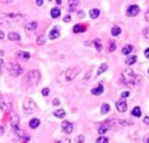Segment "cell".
I'll return each mask as SVG.
<instances>
[{"instance_id":"cell-1","label":"cell","mask_w":149,"mask_h":143,"mask_svg":"<svg viewBox=\"0 0 149 143\" xmlns=\"http://www.w3.org/2000/svg\"><path fill=\"white\" fill-rule=\"evenodd\" d=\"M25 20V15L22 13H1L0 15V24L4 26L15 25Z\"/></svg>"},{"instance_id":"cell-2","label":"cell","mask_w":149,"mask_h":143,"mask_svg":"<svg viewBox=\"0 0 149 143\" xmlns=\"http://www.w3.org/2000/svg\"><path fill=\"white\" fill-rule=\"evenodd\" d=\"M41 80V74L38 70H30L22 79V86L25 88H31V87L37 86L38 81Z\"/></svg>"},{"instance_id":"cell-3","label":"cell","mask_w":149,"mask_h":143,"mask_svg":"<svg viewBox=\"0 0 149 143\" xmlns=\"http://www.w3.org/2000/svg\"><path fill=\"white\" fill-rule=\"evenodd\" d=\"M122 79H123L124 83L128 84V86H137V84H140L143 80L141 76L136 75V74L132 70H130V68L123 70V72H122Z\"/></svg>"},{"instance_id":"cell-4","label":"cell","mask_w":149,"mask_h":143,"mask_svg":"<svg viewBox=\"0 0 149 143\" xmlns=\"http://www.w3.org/2000/svg\"><path fill=\"white\" fill-rule=\"evenodd\" d=\"M22 109L25 113H34L37 109V105L36 102H34L33 99H30V97H26V99H24L22 101Z\"/></svg>"},{"instance_id":"cell-5","label":"cell","mask_w":149,"mask_h":143,"mask_svg":"<svg viewBox=\"0 0 149 143\" xmlns=\"http://www.w3.org/2000/svg\"><path fill=\"white\" fill-rule=\"evenodd\" d=\"M8 74L10 76H13V78H17V76H20L22 74V67L20 64H17V63H9L8 64Z\"/></svg>"},{"instance_id":"cell-6","label":"cell","mask_w":149,"mask_h":143,"mask_svg":"<svg viewBox=\"0 0 149 143\" xmlns=\"http://www.w3.org/2000/svg\"><path fill=\"white\" fill-rule=\"evenodd\" d=\"M79 72H80V71L77 70V68H68V70L64 72L65 81H72V80H74V78L79 75Z\"/></svg>"},{"instance_id":"cell-7","label":"cell","mask_w":149,"mask_h":143,"mask_svg":"<svg viewBox=\"0 0 149 143\" xmlns=\"http://www.w3.org/2000/svg\"><path fill=\"white\" fill-rule=\"evenodd\" d=\"M9 122H10V126H12V129L20 128V116H18L16 112H10Z\"/></svg>"},{"instance_id":"cell-8","label":"cell","mask_w":149,"mask_h":143,"mask_svg":"<svg viewBox=\"0 0 149 143\" xmlns=\"http://www.w3.org/2000/svg\"><path fill=\"white\" fill-rule=\"evenodd\" d=\"M13 131H15L16 137H17V138H20L22 142H29V141H30V137H29L28 134L22 130V129L17 128V129H13Z\"/></svg>"},{"instance_id":"cell-9","label":"cell","mask_w":149,"mask_h":143,"mask_svg":"<svg viewBox=\"0 0 149 143\" xmlns=\"http://www.w3.org/2000/svg\"><path fill=\"white\" fill-rule=\"evenodd\" d=\"M139 13H140V7L136 4H132L127 8V16H128V17H135V16H137Z\"/></svg>"},{"instance_id":"cell-10","label":"cell","mask_w":149,"mask_h":143,"mask_svg":"<svg viewBox=\"0 0 149 143\" xmlns=\"http://www.w3.org/2000/svg\"><path fill=\"white\" fill-rule=\"evenodd\" d=\"M0 109H1V112L4 113H10L12 112V104H10V101H8V100H1L0 101Z\"/></svg>"},{"instance_id":"cell-11","label":"cell","mask_w":149,"mask_h":143,"mask_svg":"<svg viewBox=\"0 0 149 143\" xmlns=\"http://www.w3.org/2000/svg\"><path fill=\"white\" fill-rule=\"evenodd\" d=\"M115 108H116V110H118V112H120V113L126 112V110H127V102H126V100H124V99H119L118 101L115 102Z\"/></svg>"},{"instance_id":"cell-12","label":"cell","mask_w":149,"mask_h":143,"mask_svg":"<svg viewBox=\"0 0 149 143\" xmlns=\"http://www.w3.org/2000/svg\"><path fill=\"white\" fill-rule=\"evenodd\" d=\"M62 130H63V133H65V134H71L72 130H73L72 122H70V121H63L62 122Z\"/></svg>"},{"instance_id":"cell-13","label":"cell","mask_w":149,"mask_h":143,"mask_svg":"<svg viewBox=\"0 0 149 143\" xmlns=\"http://www.w3.org/2000/svg\"><path fill=\"white\" fill-rule=\"evenodd\" d=\"M60 37V29H59V26H54V28L50 30V33H49V38L50 39H56V38H59Z\"/></svg>"},{"instance_id":"cell-14","label":"cell","mask_w":149,"mask_h":143,"mask_svg":"<svg viewBox=\"0 0 149 143\" xmlns=\"http://www.w3.org/2000/svg\"><path fill=\"white\" fill-rule=\"evenodd\" d=\"M37 28H38V22L37 21H30V22H28L25 25L26 33H33V32H36Z\"/></svg>"},{"instance_id":"cell-15","label":"cell","mask_w":149,"mask_h":143,"mask_svg":"<svg viewBox=\"0 0 149 143\" xmlns=\"http://www.w3.org/2000/svg\"><path fill=\"white\" fill-rule=\"evenodd\" d=\"M80 0H68V11L70 12H77V5Z\"/></svg>"},{"instance_id":"cell-16","label":"cell","mask_w":149,"mask_h":143,"mask_svg":"<svg viewBox=\"0 0 149 143\" xmlns=\"http://www.w3.org/2000/svg\"><path fill=\"white\" fill-rule=\"evenodd\" d=\"M16 57L21 60H29L30 59V54L28 51H16Z\"/></svg>"},{"instance_id":"cell-17","label":"cell","mask_w":149,"mask_h":143,"mask_svg":"<svg viewBox=\"0 0 149 143\" xmlns=\"http://www.w3.org/2000/svg\"><path fill=\"white\" fill-rule=\"evenodd\" d=\"M86 28L88 26L85 24H76L73 26V33H84V32H86Z\"/></svg>"},{"instance_id":"cell-18","label":"cell","mask_w":149,"mask_h":143,"mask_svg":"<svg viewBox=\"0 0 149 143\" xmlns=\"http://www.w3.org/2000/svg\"><path fill=\"white\" fill-rule=\"evenodd\" d=\"M103 89H105V88H103L102 84H98V86H97V87H94V88H93L90 92H92L93 96H100V95H102V93H103Z\"/></svg>"},{"instance_id":"cell-19","label":"cell","mask_w":149,"mask_h":143,"mask_svg":"<svg viewBox=\"0 0 149 143\" xmlns=\"http://www.w3.org/2000/svg\"><path fill=\"white\" fill-rule=\"evenodd\" d=\"M60 8L59 7H54L51 11H50V16H51L52 18H58V17H60Z\"/></svg>"},{"instance_id":"cell-20","label":"cell","mask_w":149,"mask_h":143,"mask_svg":"<svg viewBox=\"0 0 149 143\" xmlns=\"http://www.w3.org/2000/svg\"><path fill=\"white\" fill-rule=\"evenodd\" d=\"M8 39H9V41H20L21 37H20V34L16 33V32H9V33H8Z\"/></svg>"},{"instance_id":"cell-21","label":"cell","mask_w":149,"mask_h":143,"mask_svg":"<svg viewBox=\"0 0 149 143\" xmlns=\"http://www.w3.org/2000/svg\"><path fill=\"white\" fill-rule=\"evenodd\" d=\"M39 125H41V121H39L38 118H33V120H30V122H29V128L30 129H37Z\"/></svg>"},{"instance_id":"cell-22","label":"cell","mask_w":149,"mask_h":143,"mask_svg":"<svg viewBox=\"0 0 149 143\" xmlns=\"http://www.w3.org/2000/svg\"><path fill=\"white\" fill-rule=\"evenodd\" d=\"M100 15H101V12H100V9H98V8H93V9L89 11V16L92 18H98V17H100Z\"/></svg>"},{"instance_id":"cell-23","label":"cell","mask_w":149,"mask_h":143,"mask_svg":"<svg viewBox=\"0 0 149 143\" xmlns=\"http://www.w3.org/2000/svg\"><path fill=\"white\" fill-rule=\"evenodd\" d=\"M132 51H134V46H132V45H126V46L122 49V53H123L124 55H130Z\"/></svg>"},{"instance_id":"cell-24","label":"cell","mask_w":149,"mask_h":143,"mask_svg":"<svg viewBox=\"0 0 149 143\" xmlns=\"http://www.w3.org/2000/svg\"><path fill=\"white\" fill-rule=\"evenodd\" d=\"M136 62H137V57H136V55H131V57H128L126 59V64L127 66H132V64H135Z\"/></svg>"},{"instance_id":"cell-25","label":"cell","mask_w":149,"mask_h":143,"mask_svg":"<svg viewBox=\"0 0 149 143\" xmlns=\"http://www.w3.org/2000/svg\"><path fill=\"white\" fill-rule=\"evenodd\" d=\"M107 131H109V128L106 126L105 122H102L100 126H98V133H100V134H102V135H103V134L107 133Z\"/></svg>"},{"instance_id":"cell-26","label":"cell","mask_w":149,"mask_h":143,"mask_svg":"<svg viewBox=\"0 0 149 143\" xmlns=\"http://www.w3.org/2000/svg\"><path fill=\"white\" fill-rule=\"evenodd\" d=\"M120 33H122V29L119 28V26H113V29H111V36H113V37H118Z\"/></svg>"},{"instance_id":"cell-27","label":"cell","mask_w":149,"mask_h":143,"mask_svg":"<svg viewBox=\"0 0 149 143\" xmlns=\"http://www.w3.org/2000/svg\"><path fill=\"white\" fill-rule=\"evenodd\" d=\"M54 116L56 118H64V116H65V112L63 109H56L54 112Z\"/></svg>"},{"instance_id":"cell-28","label":"cell","mask_w":149,"mask_h":143,"mask_svg":"<svg viewBox=\"0 0 149 143\" xmlns=\"http://www.w3.org/2000/svg\"><path fill=\"white\" fill-rule=\"evenodd\" d=\"M131 113L134 117H140V116H141V109H140V107H135Z\"/></svg>"},{"instance_id":"cell-29","label":"cell","mask_w":149,"mask_h":143,"mask_svg":"<svg viewBox=\"0 0 149 143\" xmlns=\"http://www.w3.org/2000/svg\"><path fill=\"white\" fill-rule=\"evenodd\" d=\"M106 70H107V64H106V63H102V64L98 67V70H97V75H101V74H103Z\"/></svg>"},{"instance_id":"cell-30","label":"cell","mask_w":149,"mask_h":143,"mask_svg":"<svg viewBox=\"0 0 149 143\" xmlns=\"http://www.w3.org/2000/svg\"><path fill=\"white\" fill-rule=\"evenodd\" d=\"M93 43H94L95 49H97L98 51H101V50L103 49V47H102V42H101L100 39H94V41H93Z\"/></svg>"},{"instance_id":"cell-31","label":"cell","mask_w":149,"mask_h":143,"mask_svg":"<svg viewBox=\"0 0 149 143\" xmlns=\"http://www.w3.org/2000/svg\"><path fill=\"white\" fill-rule=\"evenodd\" d=\"M109 112H110V105L103 104L102 108H101V113H102V114H106V113H109Z\"/></svg>"},{"instance_id":"cell-32","label":"cell","mask_w":149,"mask_h":143,"mask_svg":"<svg viewBox=\"0 0 149 143\" xmlns=\"http://www.w3.org/2000/svg\"><path fill=\"white\" fill-rule=\"evenodd\" d=\"M37 43L38 45H45L46 43V38H45L43 36H39L38 38H37Z\"/></svg>"},{"instance_id":"cell-33","label":"cell","mask_w":149,"mask_h":143,"mask_svg":"<svg viewBox=\"0 0 149 143\" xmlns=\"http://www.w3.org/2000/svg\"><path fill=\"white\" fill-rule=\"evenodd\" d=\"M95 143H109V139L106 137H100V138L95 141Z\"/></svg>"},{"instance_id":"cell-34","label":"cell","mask_w":149,"mask_h":143,"mask_svg":"<svg viewBox=\"0 0 149 143\" xmlns=\"http://www.w3.org/2000/svg\"><path fill=\"white\" fill-rule=\"evenodd\" d=\"M115 49H116V45H115V42H114V41H111V42H110V46H109V50H110V51L113 53V51H115Z\"/></svg>"},{"instance_id":"cell-35","label":"cell","mask_w":149,"mask_h":143,"mask_svg":"<svg viewBox=\"0 0 149 143\" xmlns=\"http://www.w3.org/2000/svg\"><path fill=\"white\" fill-rule=\"evenodd\" d=\"M143 34H144L145 38L149 39V26H147V28H144V30H143Z\"/></svg>"},{"instance_id":"cell-36","label":"cell","mask_w":149,"mask_h":143,"mask_svg":"<svg viewBox=\"0 0 149 143\" xmlns=\"http://www.w3.org/2000/svg\"><path fill=\"white\" fill-rule=\"evenodd\" d=\"M49 93H50V89L49 88H43V89H42V95H43V96H49Z\"/></svg>"},{"instance_id":"cell-37","label":"cell","mask_w":149,"mask_h":143,"mask_svg":"<svg viewBox=\"0 0 149 143\" xmlns=\"http://www.w3.org/2000/svg\"><path fill=\"white\" fill-rule=\"evenodd\" d=\"M71 20H72V17H71L70 15H67V16H65L64 18H63V21H64V22H70Z\"/></svg>"},{"instance_id":"cell-38","label":"cell","mask_w":149,"mask_h":143,"mask_svg":"<svg viewBox=\"0 0 149 143\" xmlns=\"http://www.w3.org/2000/svg\"><path fill=\"white\" fill-rule=\"evenodd\" d=\"M130 96V92L126 91V92H122V99H126V97Z\"/></svg>"},{"instance_id":"cell-39","label":"cell","mask_w":149,"mask_h":143,"mask_svg":"<svg viewBox=\"0 0 149 143\" xmlns=\"http://www.w3.org/2000/svg\"><path fill=\"white\" fill-rule=\"evenodd\" d=\"M43 1L45 0H36V4L38 5V7H42V5H43Z\"/></svg>"},{"instance_id":"cell-40","label":"cell","mask_w":149,"mask_h":143,"mask_svg":"<svg viewBox=\"0 0 149 143\" xmlns=\"http://www.w3.org/2000/svg\"><path fill=\"white\" fill-rule=\"evenodd\" d=\"M56 143H71V141H70V139H60V141H58Z\"/></svg>"},{"instance_id":"cell-41","label":"cell","mask_w":149,"mask_h":143,"mask_svg":"<svg viewBox=\"0 0 149 143\" xmlns=\"http://www.w3.org/2000/svg\"><path fill=\"white\" fill-rule=\"evenodd\" d=\"M144 55H145V58H147V59H149V47H148V49H145Z\"/></svg>"},{"instance_id":"cell-42","label":"cell","mask_w":149,"mask_h":143,"mask_svg":"<svg viewBox=\"0 0 149 143\" xmlns=\"http://www.w3.org/2000/svg\"><path fill=\"white\" fill-rule=\"evenodd\" d=\"M59 104H60V101H59V100H58V99H55L54 101H52V105H55V107H58V105H59Z\"/></svg>"},{"instance_id":"cell-43","label":"cell","mask_w":149,"mask_h":143,"mask_svg":"<svg viewBox=\"0 0 149 143\" xmlns=\"http://www.w3.org/2000/svg\"><path fill=\"white\" fill-rule=\"evenodd\" d=\"M145 21H147V22H149V9L147 11V12H145Z\"/></svg>"},{"instance_id":"cell-44","label":"cell","mask_w":149,"mask_h":143,"mask_svg":"<svg viewBox=\"0 0 149 143\" xmlns=\"http://www.w3.org/2000/svg\"><path fill=\"white\" fill-rule=\"evenodd\" d=\"M77 15L80 16V18L84 17V12H82V11H77Z\"/></svg>"},{"instance_id":"cell-45","label":"cell","mask_w":149,"mask_h":143,"mask_svg":"<svg viewBox=\"0 0 149 143\" xmlns=\"http://www.w3.org/2000/svg\"><path fill=\"white\" fill-rule=\"evenodd\" d=\"M76 141H77V142H79V143H81L82 141H84V137H82V135H80V137H79V138H77V139H76Z\"/></svg>"},{"instance_id":"cell-46","label":"cell","mask_w":149,"mask_h":143,"mask_svg":"<svg viewBox=\"0 0 149 143\" xmlns=\"http://www.w3.org/2000/svg\"><path fill=\"white\" fill-rule=\"evenodd\" d=\"M3 67H4V60H3L1 58H0V70H1Z\"/></svg>"},{"instance_id":"cell-47","label":"cell","mask_w":149,"mask_h":143,"mask_svg":"<svg viewBox=\"0 0 149 143\" xmlns=\"http://www.w3.org/2000/svg\"><path fill=\"white\" fill-rule=\"evenodd\" d=\"M144 123H145V125H149V117H145L144 118Z\"/></svg>"},{"instance_id":"cell-48","label":"cell","mask_w":149,"mask_h":143,"mask_svg":"<svg viewBox=\"0 0 149 143\" xmlns=\"http://www.w3.org/2000/svg\"><path fill=\"white\" fill-rule=\"evenodd\" d=\"M3 38H4V33L0 30V39H3Z\"/></svg>"},{"instance_id":"cell-49","label":"cell","mask_w":149,"mask_h":143,"mask_svg":"<svg viewBox=\"0 0 149 143\" xmlns=\"http://www.w3.org/2000/svg\"><path fill=\"white\" fill-rule=\"evenodd\" d=\"M144 142H145V143H149V137H147V138L144 139Z\"/></svg>"},{"instance_id":"cell-50","label":"cell","mask_w":149,"mask_h":143,"mask_svg":"<svg viewBox=\"0 0 149 143\" xmlns=\"http://www.w3.org/2000/svg\"><path fill=\"white\" fill-rule=\"evenodd\" d=\"M56 4L60 5V4H62V0H56Z\"/></svg>"},{"instance_id":"cell-51","label":"cell","mask_w":149,"mask_h":143,"mask_svg":"<svg viewBox=\"0 0 149 143\" xmlns=\"http://www.w3.org/2000/svg\"><path fill=\"white\" fill-rule=\"evenodd\" d=\"M1 1H3V3H10L12 0H1Z\"/></svg>"},{"instance_id":"cell-52","label":"cell","mask_w":149,"mask_h":143,"mask_svg":"<svg viewBox=\"0 0 149 143\" xmlns=\"http://www.w3.org/2000/svg\"><path fill=\"white\" fill-rule=\"evenodd\" d=\"M148 74H149V70H148Z\"/></svg>"},{"instance_id":"cell-53","label":"cell","mask_w":149,"mask_h":143,"mask_svg":"<svg viewBox=\"0 0 149 143\" xmlns=\"http://www.w3.org/2000/svg\"><path fill=\"white\" fill-rule=\"evenodd\" d=\"M50 1H51V0H50Z\"/></svg>"}]
</instances>
